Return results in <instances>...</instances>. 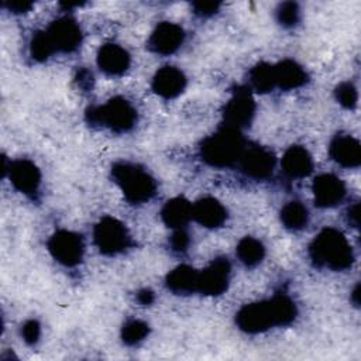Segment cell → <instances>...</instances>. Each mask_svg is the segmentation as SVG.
Segmentation results:
<instances>
[{
	"label": "cell",
	"instance_id": "obj_33",
	"mask_svg": "<svg viewBox=\"0 0 361 361\" xmlns=\"http://www.w3.org/2000/svg\"><path fill=\"white\" fill-rule=\"evenodd\" d=\"M3 6L7 7L13 13H25L32 7V3L18 0V1H6V3H3Z\"/></svg>",
	"mask_w": 361,
	"mask_h": 361
},
{
	"label": "cell",
	"instance_id": "obj_9",
	"mask_svg": "<svg viewBox=\"0 0 361 361\" xmlns=\"http://www.w3.org/2000/svg\"><path fill=\"white\" fill-rule=\"evenodd\" d=\"M255 114V102L250 87L237 86L223 109V124L241 130L251 124Z\"/></svg>",
	"mask_w": 361,
	"mask_h": 361
},
{
	"label": "cell",
	"instance_id": "obj_29",
	"mask_svg": "<svg viewBox=\"0 0 361 361\" xmlns=\"http://www.w3.org/2000/svg\"><path fill=\"white\" fill-rule=\"evenodd\" d=\"M189 244H190V238H189V234L185 231V228L175 230L169 238V247L176 254L186 252Z\"/></svg>",
	"mask_w": 361,
	"mask_h": 361
},
{
	"label": "cell",
	"instance_id": "obj_32",
	"mask_svg": "<svg viewBox=\"0 0 361 361\" xmlns=\"http://www.w3.org/2000/svg\"><path fill=\"white\" fill-rule=\"evenodd\" d=\"M76 82H78L79 87L89 90L93 86V73L87 69H80L76 75Z\"/></svg>",
	"mask_w": 361,
	"mask_h": 361
},
{
	"label": "cell",
	"instance_id": "obj_30",
	"mask_svg": "<svg viewBox=\"0 0 361 361\" xmlns=\"http://www.w3.org/2000/svg\"><path fill=\"white\" fill-rule=\"evenodd\" d=\"M21 336L24 338V341L30 345H34L38 340H39V336H41V326L37 320L31 319V320H27L23 327H21Z\"/></svg>",
	"mask_w": 361,
	"mask_h": 361
},
{
	"label": "cell",
	"instance_id": "obj_19",
	"mask_svg": "<svg viewBox=\"0 0 361 361\" xmlns=\"http://www.w3.org/2000/svg\"><path fill=\"white\" fill-rule=\"evenodd\" d=\"M283 172L293 179H300L307 176L313 169V159L309 151L302 145L289 147L282 157Z\"/></svg>",
	"mask_w": 361,
	"mask_h": 361
},
{
	"label": "cell",
	"instance_id": "obj_13",
	"mask_svg": "<svg viewBox=\"0 0 361 361\" xmlns=\"http://www.w3.org/2000/svg\"><path fill=\"white\" fill-rule=\"evenodd\" d=\"M185 41V31L180 25L164 21L151 32L147 47L158 55H171L179 49Z\"/></svg>",
	"mask_w": 361,
	"mask_h": 361
},
{
	"label": "cell",
	"instance_id": "obj_17",
	"mask_svg": "<svg viewBox=\"0 0 361 361\" xmlns=\"http://www.w3.org/2000/svg\"><path fill=\"white\" fill-rule=\"evenodd\" d=\"M130 54L117 44H104L97 52V65L102 72L110 76L123 75L130 66Z\"/></svg>",
	"mask_w": 361,
	"mask_h": 361
},
{
	"label": "cell",
	"instance_id": "obj_2",
	"mask_svg": "<svg viewBox=\"0 0 361 361\" xmlns=\"http://www.w3.org/2000/svg\"><path fill=\"white\" fill-rule=\"evenodd\" d=\"M309 257L314 267L343 271L351 267L354 254L350 243L341 231L326 227L309 245Z\"/></svg>",
	"mask_w": 361,
	"mask_h": 361
},
{
	"label": "cell",
	"instance_id": "obj_36",
	"mask_svg": "<svg viewBox=\"0 0 361 361\" xmlns=\"http://www.w3.org/2000/svg\"><path fill=\"white\" fill-rule=\"evenodd\" d=\"M353 300H354V303L355 305H358V286H355V289H354V292H353Z\"/></svg>",
	"mask_w": 361,
	"mask_h": 361
},
{
	"label": "cell",
	"instance_id": "obj_6",
	"mask_svg": "<svg viewBox=\"0 0 361 361\" xmlns=\"http://www.w3.org/2000/svg\"><path fill=\"white\" fill-rule=\"evenodd\" d=\"M45 42L54 54H71L76 51L82 42V30L78 21L69 16L54 20L45 30H42Z\"/></svg>",
	"mask_w": 361,
	"mask_h": 361
},
{
	"label": "cell",
	"instance_id": "obj_27",
	"mask_svg": "<svg viewBox=\"0 0 361 361\" xmlns=\"http://www.w3.org/2000/svg\"><path fill=\"white\" fill-rule=\"evenodd\" d=\"M300 10L299 6L293 1L281 3L276 8V20L283 27H293L299 23Z\"/></svg>",
	"mask_w": 361,
	"mask_h": 361
},
{
	"label": "cell",
	"instance_id": "obj_7",
	"mask_svg": "<svg viewBox=\"0 0 361 361\" xmlns=\"http://www.w3.org/2000/svg\"><path fill=\"white\" fill-rule=\"evenodd\" d=\"M93 240L99 251L104 255H116L124 252L133 244L126 224L110 216L103 217L94 226Z\"/></svg>",
	"mask_w": 361,
	"mask_h": 361
},
{
	"label": "cell",
	"instance_id": "obj_25",
	"mask_svg": "<svg viewBox=\"0 0 361 361\" xmlns=\"http://www.w3.org/2000/svg\"><path fill=\"white\" fill-rule=\"evenodd\" d=\"M248 80L251 89L258 93H267L275 89L274 66L267 62H259L248 72Z\"/></svg>",
	"mask_w": 361,
	"mask_h": 361
},
{
	"label": "cell",
	"instance_id": "obj_18",
	"mask_svg": "<svg viewBox=\"0 0 361 361\" xmlns=\"http://www.w3.org/2000/svg\"><path fill=\"white\" fill-rule=\"evenodd\" d=\"M192 219L207 228L221 227L227 220L226 207L214 197H202L192 204Z\"/></svg>",
	"mask_w": 361,
	"mask_h": 361
},
{
	"label": "cell",
	"instance_id": "obj_10",
	"mask_svg": "<svg viewBox=\"0 0 361 361\" xmlns=\"http://www.w3.org/2000/svg\"><path fill=\"white\" fill-rule=\"evenodd\" d=\"M48 250L51 255L65 267H76L85 251L83 238L80 234L69 230H58L48 240Z\"/></svg>",
	"mask_w": 361,
	"mask_h": 361
},
{
	"label": "cell",
	"instance_id": "obj_22",
	"mask_svg": "<svg viewBox=\"0 0 361 361\" xmlns=\"http://www.w3.org/2000/svg\"><path fill=\"white\" fill-rule=\"evenodd\" d=\"M161 217L164 223L171 228H183L192 219V204L182 196L168 200L162 210Z\"/></svg>",
	"mask_w": 361,
	"mask_h": 361
},
{
	"label": "cell",
	"instance_id": "obj_8",
	"mask_svg": "<svg viewBox=\"0 0 361 361\" xmlns=\"http://www.w3.org/2000/svg\"><path fill=\"white\" fill-rule=\"evenodd\" d=\"M275 161V155L269 148L261 147L258 144H247L237 164L247 178L254 180H264L272 175Z\"/></svg>",
	"mask_w": 361,
	"mask_h": 361
},
{
	"label": "cell",
	"instance_id": "obj_21",
	"mask_svg": "<svg viewBox=\"0 0 361 361\" xmlns=\"http://www.w3.org/2000/svg\"><path fill=\"white\" fill-rule=\"evenodd\" d=\"M199 272L189 265H179L172 269L165 279L166 288L176 295H190L197 292Z\"/></svg>",
	"mask_w": 361,
	"mask_h": 361
},
{
	"label": "cell",
	"instance_id": "obj_11",
	"mask_svg": "<svg viewBox=\"0 0 361 361\" xmlns=\"http://www.w3.org/2000/svg\"><path fill=\"white\" fill-rule=\"evenodd\" d=\"M7 173L16 190L35 200L41 186V172L30 159H16L8 164Z\"/></svg>",
	"mask_w": 361,
	"mask_h": 361
},
{
	"label": "cell",
	"instance_id": "obj_4",
	"mask_svg": "<svg viewBox=\"0 0 361 361\" xmlns=\"http://www.w3.org/2000/svg\"><path fill=\"white\" fill-rule=\"evenodd\" d=\"M111 179L118 185L124 197L131 204H142L157 193L155 179L138 164L116 162L111 166Z\"/></svg>",
	"mask_w": 361,
	"mask_h": 361
},
{
	"label": "cell",
	"instance_id": "obj_15",
	"mask_svg": "<svg viewBox=\"0 0 361 361\" xmlns=\"http://www.w3.org/2000/svg\"><path fill=\"white\" fill-rule=\"evenodd\" d=\"M185 86H186V76L183 75V72L169 65L158 69L151 83L152 90L164 99H173L179 96L183 92Z\"/></svg>",
	"mask_w": 361,
	"mask_h": 361
},
{
	"label": "cell",
	"instance_id": "obj_35",
	"mask_svg": "<svg viewBox=\"0 0 361 361\" xmlns=\"http://www.w3.org/2000/svg\"><path fill=\"white\" fill-rule=\"evenodd\" d=\"M347 221L350 226L357 227L358 226V204H353L347 212Z\"/></svg>",
	"mask_w": 361,
	"mask_h": 361
},
{
	"label": "cell",
	"instance_id": "obj_1",
	"mask_svg": "<svg viewBox=\"0 0 361 361\" xmlns=\"http://www.w3.org/2000/svg\"><path fill=\"white\" fill-rule=\"evenodd\" d=\"M296 314L298 309L292 298L279 292L271 299L243 306L235 314V323L243 331L255 334L275 326H288Z\"/></svg>",
	"mask_w": 361,
	"mask_h": 361
},
{
	"label": "cell",
	"instance_id": "obj_23",
	"mask_svg": "<svg viewBox=\"0 0 361 361\" xmlns=\"http://www.w3.org/2000/svg\"><path fill=\"white\" fill-rule=\"evenodd\" d=\"M282 224L292 231H299L307 226L309 212L306 206L298 200L286 203L281 210Z\"/></svg>",
	"mask_w": 361,
	"mask_h": 361
},
{
	"label": "cell",
	"instance_id": "obj_12",
	"mask_svg": "<svg viewBox=\"0 0 361 361\" xmlns=\"http://www.w3.org/2000/svg\"><path fill=\"white\" fill-rule=\"evenodd\" d=\"M231 265L227 258L219 257L199 272L197 292L209 296H217L227 290L230 282Z\"/></svg>",
	"mask_w": 361,
	"mask_h": 361
},
{
	"label": "cell",
	"instance_id": "obj_34",
	"mask_svg": "<svg viewBox=\"0 0 361 361\" xmlns=\"http://www.w3.org/2000/svg\"><path fill=\"white\" fill-rule=\"evenodd\" d=\"M137 300L144 305V306H148L154 302V292L149 290V289H141L138 293H137Z\"/></svg>",
	"mask_w": 361,
	"mask_h": 361
},
{
	"label": "cell",
	"instance_id": "obj_3",
	"mask_svg": "<svg viewBox=\"0 0 361 361\" xmlns=\"http://www.w3.org/2000/svg\"><path fill=\"white\" fill-rule=\"evenodd\" d=\"M245 145L241 130L223 124L202 141L200 157L213 168H226L238 162Z\"/></svg>",
	"mask_w": 361,
	"mask_h": 361
},
{
	"label": "cell",
	"instance_id": "obj_26",
	"mask_svg": "<svg viewBox=\"0 0 361 361\" xmlns=\"http://www.w3.org/2000/svg\"><path fill=\"white\" fill-rule=\"evenodd\" d=\"M149 333V326L140 319H130L123 324L121 338L127 345H135Z\"/></svg>",
	"mask_w": 361,
	"mask_h": 361
},
{
	"label": "cell",
	"instance_id": "obj_24",
	"mask_svg": "<svg viewBox=\"0 0 361 361\" xmlns=\"http://www.w3.org/2000/svg\"><path fill=\"white\" fill-rule=\"evenodd\" d=\"M235 254L244 265L255 267L264 259L265 248L259 240L254 237H244L237 244Z\"/></svg>",
	"mask_w": 361,
	"mask_h": 361
},
{
	"label": "cell",
	"instance_id": "obj_28",
	"mask_svg": "<svg viewBox=\"0 0 361 361\" xmlns=\"http://www.w3.org/2000/svg\"><path fill=\"white\" fill-rule=\"evenodd\" d=\"M334 94H336L337 102L343 107H345V109H354L355 107L357 100H358V93H357V89L353 83H350V82L340 83L336 87Z\"/></svg>",
	"mask_w": 361,
	"mask_h": 361
},
{
	"label": "cell",
	"instance_id": "obj_14",
	"mask_svg": "<svg viewBox=\"0 0 361 361\" xmlns=\"http://www.w3.org/2000/svg\"><path fill=\"white\" fill-rule=\"evenodd\" d=\"M314 203L319 207H334L345 197L344 182L333 173H322L313 182Z\"/></svg>",
	"mask_w": 361,
	"mask_h": 361
},
{
	"label": "cell",
	"instance_id": "obj_20",
	"mask_svg": "<svg viewBox=\"0 0 361 361\" xmlns=\"http://www.w3.org/2000/svg\"><path fill=\"white\" fill-rule=\"evenodd\" d=\"M272 66L275 87H279L282 90L298 89L309 80L306 71L292 59H283Z\"/></svg>",
	"mask_w": 361,
	"mask_h": 361
},
{
	"label": "cell",
	"instance_id": "obj_16",
	"mask_svg": "<svg viewBox=\"0 0 361 361\" xmlns=\"http://www.w3.org/2000/svg\"><path fill=\"white\" fill-rule=\"evenodd\" d=\"M330 158L344 168H357L361 162L360 142L348 134H337L329 145Z\"/></svg>",
	"mask_w": 361,
	"mask_h": 361
},
{
	"label": "cell",
	"instance_id": "obj_5",
	"mask_svg": "<svg viewBox=\"0 0 361 361\" xmlns=\"http://www.w3.org/2000/svg\"><path fill=\"white\" fill-rule=\"evenodd\" d=\"M85 118L93 127H103L113 133L123 134L134 128L137 110L128 100L116 96L104 104L89 107L85 113Z\"/></svg>",
	"mask_w": 361,
	"mask_h": 361
},
{
	"label": "cell",
	"instance_id": "obj_31",
	"mask_svg": "<svg viewBox=\"0 0 361 361\" xmlns=\"http://www.w3.org/2000/svg\"><path fill=\"white\" fill-rule=\"evenodd\" d=\"M193 7V13L199 17H210L214 13H217L220 3H214V1H196L192 4Z\"/></svg>",
	"mask_w": 361,
	"mask_h": 361
}]
</instances>
